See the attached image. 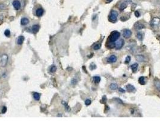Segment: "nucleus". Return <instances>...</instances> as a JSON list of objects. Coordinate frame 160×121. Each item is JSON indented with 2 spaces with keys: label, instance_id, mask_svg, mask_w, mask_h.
Masks as SVG:
<instances>
[{
  "label": "nucleus",
  "instance_id": "obj_16",
  "mask_svg": "<svg viewBox=\"0 0 160 121\" xmlns=\"http://www.w3.org/2000/svg\"><path fill=\"white\" fill-rule=\"evenodd\" d=\"M137 60L140 62H143V61H146V58L143 55H137L135 56Z\"/></svg>",
  "mask_w": 160,
  "mask_h": 121
},
{
  "label": "nucleus",
  "instance_id": "obj_22",
  "mask_svg": "<svg viewBox=\"0 0 160 121\" xmlns=\"http://www.w3.org/2000/svg\"><path fill=\"white\" fill-rule=\"evenodd\" d=\"M93 80L95 84H98L100 81V77L99 76H94L93 77Z\"/></svg>",
  "mask_w": 160,
  "mask_h": 121
},
{
  "label": "nucleus",
  "instance_id": "obj_3",
  "mask_svg": "<svg viewBox=\"0 0 160 121\" xmlns=\"http://www.w3.org/2000/svg\"><path fill=\"white\" fill-rule=\"evenodd\" d=\"M7 62H8V56L7 55H3L2 56L1 59V62H0V64L1 65V66H6L7 64Z\"/></svg>",
  "mask_w": 160,
  "mask_h": 121
},
{
  "label": "nucleus",
  "instance_id": "obj_13",
  "mask_svg": "<svg viewBox=\"0 0 160 121\" xmlns=\"http://www.w3.org/2000/svg\"><path fill=\"white\" fill-rule=\"evenodd\" d=\"M138 82H139L140 84L144 85L146 82V78L145 77H144V76H141V77H139V79H138Z\"/></svg>",
  "mask_w": 160,
  "mask_h": 121
},
{
  "label": "nucleus",
  "instance_id": "obj_5",
  "mask_svg": "<svg viewBox=\"0 0 160 121\" xmlns=\"http://www.w3.org/2000/svg\"><path fill=\"white\" fill-rule=\"evenodd\" d=\"M12 4H13V6L14 7V8L17 10L20 9V8H21V2H20L19 0H15L13 2Z\"/></svg>",
  "mask_w": 160,
  "mask_h": 121
},
{
  "label": "nucleus",
  "instance_id": "obj_12",
  "mask_svg": "<svg viewBox=\"0 0 160 121\" xmlns=\"http://www.w3.org/2000/svg\"><path fill=\"white\" fill-rule=\"evenodd\" d=\"M29 22H30L29 20H28L27 18H25V17L22 18L21 19V24L22 25H27V24L29 23Z\"/></svg>",
  "mask_w": 160,
  "mask_h": 121
},
{
  "label": "nucleus",
  "instance_id": "obj_34",
  "mask_svg": "<svg viewBox=\"0 0 160 121\" xmlns=\"http://www.w3.org/2000/svg\"><path fill=\"white\" fill-rule=\"evenodd\" d=\"M115 100L118 103H119V104H123V102L119 98H115Z\"/></svg>",
  "mask_w": 160,
  "mask_h": 121
},
{
  "label": "nucleus",
  "instance_id": "obj_9",
  "mask_svg": "<svg viewBox=\"0 0 160 121\" xmlns=\"http://www.w3.org/2000/svg\"><path fill=\"white\" fill-rule=\"evenodd\" d=\"M43 13H44V10L43 8H39L36 11V15L37 17H41L43 15Z\"/></svg>",
  "mask_w": 160,
  "mask_h": 121
},
{
  "label": "nucleus",
  "instance_id": "obj_19",
  "mask_svg": "<svg viewBox=\"0 0 160 121\" xmlns=\"http://www.w3.org/2000/svg\"><path fill=\"white\" fill-rule=\"evenodd\" d=\"M109 89L112 90H115L118 89V85H117V84H111L109 86Z\"/></svg>",
  "mask_w": 160,
  "mask_h": 121
},
{
  "label": "nucleus",
  "instance_id": "obj_36",
  "mask_svg": "<svg viewBox=\"0 0 160 121\" xmlns=\"http://www.w3.org/2000/svg\"><path fill=\"white\" fill-rule=\"evenodd\" d=\"M135 16L136 17H139L140 16V13L138 12V11H135Z\"/></svg>",
  "mask_w": 160,
  "mask_h": 121
},
{
  "label": "nucleus",
  "instance_id": "obj_20",
  "mask_svg": "<svg viewBox=\"0 0 160 121\" xmlns=\"http://www.w3.org/2000/svg\"><path fill=\"white\" fill-rule=\"evenodd\" d=\"M127 7V4L125 2H123V3H121L120 5L119 6V10L120 11H123L124 9H125Z\"/></svg>",
  "mask_w": 160,
  "mask_h": 121
},
{
  "label": "nucleus",
  "instance_id": "obj_33",
  "mask_svg": "<svg viewBox=\"0 0 160 121\" xmlns=\"http://www.w3.org/2000/svg\"><path fill=\"white\" fill-rule=\"evenodd\" d=\"M6 111H7V107L4 106V107H3V108H2L1 113H3V114H4V113H6Z\"/></svg>",
  "mask_w": 160,
  "mask_h": 121
},
{
  "label": "nucleus",
  "instance_id": "obj_11",
  "mask_svg": "<svg viewBox=\"0 0 160 121\" xmlns=\"http://www.w3.org/2000/svg\"><path fill=\"white\" fill-rule=\"evenodd\" d=\"M116 60H117V57L115 55H112L108 58V62L110 63H114L116 62Z\"/></svg>",
  "mask_w": 160,
  "mask_h": 121
},
{
  "label": "nucleus",
  "instance_id": "obj_1",
  "mask_svg": "<svg viewBox=\"0 0 160 121\" xmlns=\"http://www.w3.org/2000/svg\"><path fill=\"white\" fill-rule=\"evenodd\" d=\"M120 36V33L117 31H114L110 34L108 38V41L110 42H114L117 41Z\"/></svg>",
  "mask_w": 160,
  "mask_h": 121
},
{
  "label": "nucleus",
  "instance_id": "obj_14",
  "mask_svg": "<svg viewBox=\"0 0 160 121\" xmlns=\"http://www.w3.org/2000/svg\"><path fill=\"white\" fill-rule=\"evenodd\" d=\"M24 40H25V38L23 36H19L18 38V40H17V43L18 45H22L24 42Z\"/></svg>",
  "mask_w": 160,
  "mask_h": 121
},
{
  "label": "nucleus",
  "instance_id": "obj_35",
  "mask_svg": "<svg viewBox=\"0 0 160 121\" xmlns=\"http://www.w3.org/2000/svg\"><path fill=\"white\" fill-rule=\"evenodd\" d=\"M119 92H120V93H125V90H123V89H122V88H119Z\"/></svg>",
  "mask_w": 160,
  "mask_h": 121
},
{
  "label": "nucleus",
  "instance_id": "obj_37",
  "mask_svg": "<svg viewBox=\"0 0 160 121\" xmlns=\"http://www.w3.org/2000/svg\"><path fill=\"white\" fill-rule=\"evenodd\" d=\"M113 1V0H106V2H107V3H110L112 1Z\"/></svg>",
  "mask_w": 160,
  "mask_h": 121
},
{
  "label": "nucleus",
  "instance_id": "obj_7",
  "mask_svg": "<svg viewBox=\"0 0 160 121\" xmlns=\"http://www.w3.org/2000/svg\"><path fill=\"white\" fill-rule=\"evenodd\" d=\"M160 20L158 18H155L151 21V25L153 27H155V26H157L159 24H160Z\"/></svg>",
  "mask_w": 160,
  "mask_h": 121
},
{
  "label": "nucleus",
  "instance_id": "obj_25",
  "mask_svg": "<svg viewBox=\"0 0 160 121\" xmlns=\"http://www.w3.org/2000/svg\"><path fill=\"white\" fill-rule=\"evenodd\" d=\"M107 101V96H106L105 95H104V96H102V100H101V101H100V102L102 103V104H106Z\"/></svg>",
  "mask_w": 160,
  "mask_h": 121
},
{
  "label": "nucleus",
  "instance_id": "obj_6",
  "mask_svg": "<svg viewBox=\"0 0 160 121\" xmlns=\"http://www.w3.org/2000/svg\"><path fill=\"white\" fill-rule=\"evenodd\" d=\"M132 35V32L129 29H125L123 30V35L125 38H129Z\"/></svg>",
  "mask_w": 160,
  "mask_h": 121
},
{
  "label": "nucleus",
  "instance_id": "obj_32",
  "mask_svg": "<svg viewBox=\"0 0 160 121\" xmlns=\"http://www.w3.org/2000/svg\"><path fill=\"white\" fill-rule=\"evenodd\" d=\"M77 82H78V81H77V79H76V78H74V79H72V81H71V83H72V84H73V85L77 84Z\"/></svg>",
  "mask_w": 160,
  "mask_h": 121
},
{
  "label": "nucleus",
  "instance_id": "obj_28",
  "mask_svg": "<svg viewBox=\"0 0 160 121\" xmlns=\"http://www.w3.org/2000/svg\"><path fill=\"white\" fill-rule=\"evenodd\" d=\"M4 35H5V36H6L9 37L10 36V31L8 29L6 30H5V32H4Z\"/></svg>",
  "mask_w": 160,
  "mask_h": 121
},
{
  "label": "nucleus",
  "instance_id": "obj_4",
  "mask_svg": "<svg viewBox=\"0 0 160 121\" xmlns=\"http://www.w3.org/2000/svg\"><path fill=\"white\" fill-rule=\"evenodd\" d=\"M125 44V42H124V40L121 39V40H119L118 41H117V42L115 43V48L117 50H120L123 47V46Z\"/></svg>",
  "mask_w": 160,
  "mask_h": 121
},
{
  "label": "nucleus",
  "instance_id": "obj_21",
  "mask_svg": "<svg viewBox=\"0 0 160 121\" xmlns=\"http://www.w3.org/2000/svg\"><path fill=\"white\" fill-rule=\"evenodd\" d=\"M41 94L40 93H38L37 92H34L33 93V97L36 101H39L40 98H41Z\"/></svg>",
  "mask_w": 160,
  "mask_h": 121
},
{
  "label": "nucleus",
  "instance_id": "obj_15",
  "mask_svg": "<svg viewBox=\"0 0 160 121\" xmlns=\"http://www.w3.org/2000/svg\"><path fill=\"white\" fill-rule=\"evenodd\" d=\"M39 28H40L39 25H37V24H35V25L32 26V32L34 33H37L39 32Z\"/></svg>",
  "mask_w": 160,
  "mask_h": 121
},
{
  "label": "nucleus",
  "instance_id": "obj_10",
  "mask_svg": "<svg viewBox=\"0 0 160 121\" xmlns=\"http://www.w3.org/2000/svg\"><path fill=\"white\" fill-rule=\"evenodd\" d=\"M135 28H136L137 30H141L143 28H145V25H144L143 23H137L135 25Z\"/></svg>",
  "mask_w": 160,
  "mask_h": 121
},
{
  "label": "nucleus",
  "instance_id": "obj_31",
  "mask_svg": "<svg viewBox=\"0 0 160 121\" xmlns=\"http://www.w3.org/2000/svg\"><path fill=\"white\" fill-rule=\"evenodd\" d=\"M130 60H131V56H128L125 59V64H128L129 62H130Z\"/></svg>",
  "mask_w": 160,
  "mask_h": 121
},
{
  "label": "nucleus",
  "instance_id": "obj_24",
  "mask_svg": "<svg viewBox=\"0 0 160 121\" xmlns=\"http://www.w3.org/2000/svg\"><path fill=\"white\" fill-rule=\"evenodd\" d=\"M101 47V44H97L93 46V49L95 50H97Z\"/></svg>",
  "mask_w": 160,
  "mask_h": 121
},
{
  "label": "nucleus",
  "instance_id": "obj_18",
  "mask_svg": "<svg viewBox=\"0 0 160 121\" xmlns=\"http://www.w3.org/2000/svg\"><path fill=\"white\" fill-rule=\"evenodd\" d=\"M138 64L137 63H134L131 65V69H132L133 73H135V72H137V69H138Z\"/></svg>",
  "mask_w": 160,
  "mask_h": 121
},
{
  "label": "nucleus",
  "instance_id": "obj_29",
  "mask_svg": "<svg viewBox=\"0 0 160 121\" xmlns=\"http://www.w3.org/2000/svg\"><path fill=\"white\" fill-rule=\"evenodd\" d=\"M89 68L91 70H95V69H96V65L94 63H92L90 64V65Z\"/></svg>",
  "mask_w": 160,
  "mask_h": 121
},
{
  "label": "nucleus",
  "instance_id": "obj_26",
  "mask_svg": "<svg viewBox=\"0 0 160 121\" xmlns=\"http://www.w3.org/2000/svg\"><path fill=\"white\" fill-rule=\"evenodd\" d=\"M57 70V67H56V65H52V66L51 67L50 69V72L51 73H55Z\"/></svg>",
  "mask_w": 160,
  "mask_h": 121
},
{
  "label": "nucleus",
  "instance_id": "obj_2",
  "mask_svg": "<svg viewBox=\"0 0 160 121\" xmlns=\"http://www.w3.org/2000/svg\"><path fill=\"white\" fill-rule=\"evenodd\" d=\"M119 15V13L115 10H112L111 13L109 15V20L113 23H115L117 20V16Z\"/></svg>",
  "mask_w": 160,
  "mask_h": 121
},
{
  "label": "nucleus",
  "instance_id": "obj_27",
  "mask_svg": "<svg viewBox=\"0 0 160 121\" xmlns=\"http://www.w3.org/2000/svg\"><path fill=\"white\" fill-rule=\"evenodd\" d=\"M62 103L63 104V105H64V106H65V109H66V110H67V111H70L71 110V109H70V107H69V105H67V103H66L65 102H64V101H63L62 102Z\"/></svg>",
  "mask_w": 160,
  "mask_h": 121
},
{
  "label": "nucleus",
  "instance_id": "obj_8",
  "mask_svg": "<svg viewBox=\"0 0 160 121\" xmlns=\"http://www.w3.org/2000/svg\"><path fill=\"white\" fill-rule=\"evenodd\" d=\"M126 89L128 92H134L136 90L135 88L131 84H128L126 86Z\"/></svg>",
  "mask_w": 160,
  "mask_h": 121
},
{
  "label": "nucleus",
  "instance_id": "obj_23",
  "mask_svg": "<svg viewBox=\"0 0 160 121\" xmlns=\"http://www.w3.org/2000/svg\"><path fill=\"white\" fill-rule=\"evenodd\" d=\"M137 38L138 39V40L141 41L143 40V34L141 32H138L137 34Z\"/></svg>",
  "mask_w": 160,
  "mask_h": 121
},
{
  "label": "nucleus",
  "instance_id": "obj_30",
  "mask_svg": "<svg viewBox=\"0 0 160 121\" xmlns=\"http://www.w3.org/2000/svg\"><path fill=\"white\" fill-rule=\"evenodd\" d=\"M91 103H92V101L90 99H87L85 101L86 105H89L91 104Z\"/></svg>",
  "mask_w": 160,
  "mask_h": 121
},
{
  "label": "nucleus",
  "instance_id": "obj_17",
  "mask_svg": "<svg viewBox=\"0 0 160 121\" xmlns=\"http://www.w3.org/2000/svg\"><path fill=\"white\" fill-rule=\"evenodd\" d=\"M154 84L155 87L156 88L159 92H160V80L159 79H155L154 80Z\"/></svg>",
  "mask_w": 160,
  "mask_h": 121
}]
</instances>
